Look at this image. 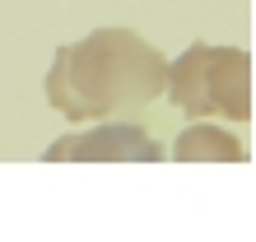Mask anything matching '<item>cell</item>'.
I'll return each mask as SVG.
<instances>
[{
	"instance_id": "3957f363",
	"label": "cell",
	"mask_w": 256,
	"mask_h": 242,
	"mask_svg": "<svg viewBox=\"0 0 256 242\" xmlns=\"http://www.w3.org/2000/svg\"><path fill=\"white\" fill-rule=\"evenodd\" d=\"M163 144L135 121H108L84 130V135H61L47 144L42 163H158Z\"/></svg>"
},
{
	"instance_id": "6da1fadb",
	"label": "cell",
	"mask_w": 256,
	"mask_h": 242,
	"mask_svg": "<svg viewBox=\"0 0 256 242\" xmlns=\"http://www.w3.org/2000/svg\"><path fill=\"white\" fill-rule=\"evenodd\" d=\"M163 52H154L135 28H94L70 47H56L47 70V102L66 121L140 112L163 94Z\"/></svg>"
},
{
	"instance_id": "7a4b0ae2",
	"label": "cell",
	"mask_w": 256,
	"mask_h": 242,
	"mask_svg": "<svg viewBox=\"0 0 256 242\" xmlns=\"http://www.w3.org/2000/svg\"><path fill=\"white\" fill-rule=\"evenodd\" d=\"M163 94L186 116H224L242 126L252 121V56L242 47L191 42L163 74Z\"/></svg>"
},
{
	"instance_id": "277c9868",
	"label": "cell",
	"mask_w": 256,
	"mask_h": 242,
	"mask_svg": "<svg viewBox=\"0 0 256 242\" xmlns=\"http://www.w3.org/2000/svg\"><path fill=\"white\" fill-rule=\"evenodd\" d=\"M172 158L177 163H247V149L224 126H186L172 140Z\"/></svg>"
}]
</instances>
